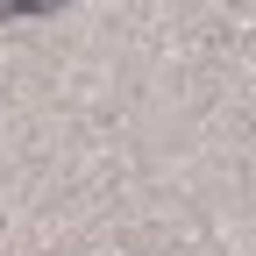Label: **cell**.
<instances>
[{"label": "cell", "mask_w": 256, "mask_h": 256, "mask_svg": "<svg viewBox=\"0 0 256 256\" xmlns=\"http://www.w3.org/2000/svg\"><path fill=\"white\" fill-rule=\"evenodd\" d=\"M43 8H64V0H0V22H14V14H43Z\"/></svg>", "instance_id": "obj_1"}]
</instances>
